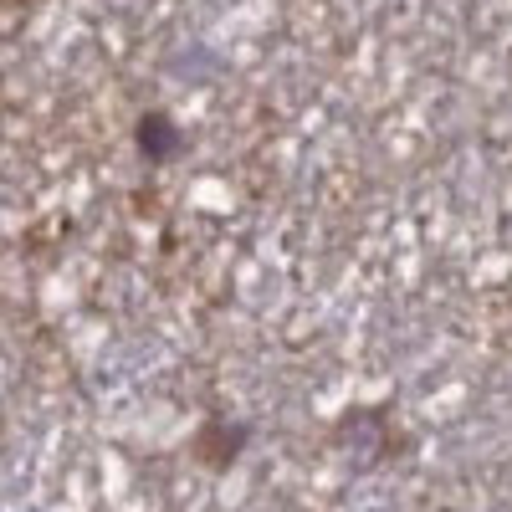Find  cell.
<instances>
[{"instance_id":"obj_2","label":"cell","mask_w":512,"mask_h":512,"mask_svg":"<svg viewBox=\"0 0 512 512\" xmlns=\"http://www.w3.org/2000/svg\"><path fill=\"white\" fill-rule=\"evenodd\" d=\"M134 139H139V154H144L149 164H169V159L185 149V134H180V123L169 118V113H144Z\"/></svg>"},{"instance_id":"obj_1","label":"cell","mask_w":512,"mask_h":512,"mask_svg":"<svg viewBox=\"0 0 512 512\" xmlns=\"http://www.w3.org/2000/svg\"><path fill=\"white\" fill-rule=\"evenodd\" d=\"M246 441H251L246 420H226V415H216V420H205V425H200L195 451H200V461H210V466H231V461L246 451Z\"/></svg>"}]
</instances>
